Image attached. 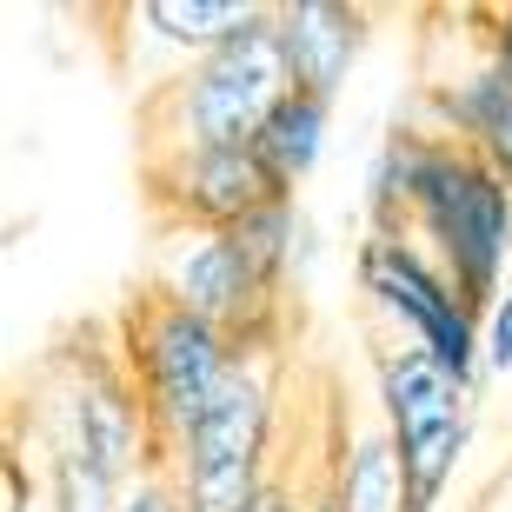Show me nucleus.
I'll return each instance as SVG.
<instances>
[{
  "instance_id": "nucleus-1",
  "label": "nucleus",
  "mask_w": 512,
  "mask_h": 512,
  "mask_svg": "<svg viewBox=\"0 0 512 512\" xmlns=\"http://www.w3.org/2000/svg\"><path fill=\"white\" fill-rule=\"evenodd\" d=\"M399 240H413L426 260L453 280V293L473 306L479 320L493 313V300L506 293L512 273V180L499 167H486L479 153H466L459 140L439 133L426 180L413 193V213Z\"/></svg>"
},
{
  "instance_id": "nucleus-2",
  "label": "nucleus",
  "mask_w": 512,
  "mask_h": 512,
  "mask_svg": "<svg viewBox=\"0 0 512 512\" xmlns=\"http://www.w3.org/2000/svg\"><path fill=\"white\" fill-rule=\"evenodd\" d=\"M286 94H293V67H286V47H280V20L266 7L240 40L193 60L187 74L153 100V133H167V147L153 153L253 147L260 127L286 107Z\"/></svg>"
},
{
  "instance_id": "nucleus-3",
  "label": "nucleus",
  "mask_w": 512,
  "mask_h": 512,
  "mask_svg": "<svg viewBox=\"0 0 512 512\" xmlns=\"http://www.w3.org/2000/svg\"><path fill=\"white\" fill-rule=\"evenodd\" d=\"M273 373H280V346H247L233 360L227 386L213 393L173 459L160 473L180 486L187 512H247L253 499L273 486Z\"/></svg>"
},
{
  "instance_id": "nucleus-4",
  "label": "nucleus",
  "mask_w": 512,
  "mask_h": 512,
  "mask_svg": "<svg viewBox=\"0 0 512 512\" xmlns=\"http://www.w3.org/2000/svg\"><path fill=\"white\" fill-rule=\"evenodd\" d=\"M120 360L133 373V393L147 406L153 453L160 466L173 459V446L200 426V413L213 406V393L227 386L240 346L220 326L193 320L187 306H173L167 293H140L127 306V333H120Z\"/></svg>"
},
{
  "instance_id": "nucleus-5",
  "label": "nucleus",
  "mask_w": 512,
  "mask_h": 512,
  "mask_svg": "<svg viewBox=\"0 0 512 512\" xmlns=\"http://www.w3.org/2000/svg\"><path fill=\"white\" fill-rule=\"evenodd\" d=\"M373 393H380V426L393 433L399 459H406L413 512H439V493L459 473L466 439H473V386L453 380L419 346H380Z\"/></svg>"
},
{
  "instance_id": "nucleus-6",
  "label": "nucleus",
  "mask_w": 512,
  "mask_h": 512,
  "mask_svg": "<svg viewBox=\"0 0 512 512\" xmlns=\"http://www.w3.org/2000/svg\"><path fill=\"white\" fill-rule=\"evenodd\" d=\"M353 273H360L366 300L406 333V346H419L426 360H439L453 380L479 386V373H486L479 326L486 320L459 300L453 280H446L413 240H399V233H366L360 253H353Z\"/></svg>"
},
{
  "instance_id": "nucleus-7",
  "label": "nucleus",
  "mask_w": 512,
  "mask_h": 512,
  "mask_svg": "<svg viewBox=\"0 0 512 512\" xmlns=\"http://www.w3.org/2000/svg\"><path fill=\"white\" fill-rule=\"evenodd\" d=\"M153 293H167L173 306H187L193 320L220 326L240 353H247V346H280V286L240 253L233 233L173 227Z\"/></svg>"
},
{
  "instance_id": "nucleus-8",
  "label": "nucleus",
  "mask_w": 512,
  "mask_h": 512,
  "mask_svg": "<svg viewBox=\"0 0 512 512\" xmlns=\"http://www.w3.org/2000/svg\"><path fill=\"white\" fill-rule=\"evenodd\" d=\"M147 193L173 227H213L227 233L247 213L286 200L253 147H213V153H147Z\"/></svg>"
},
{
  "instance_id": "nucleus-9",
  "label": "nucleus",
  "mask_w": 512,
  "mask_h": 512,
  "mask_svg": "<svg viewBox=\"0 0 512 512\" xmlns=\"http://www.w3.org/2000/svg\"><path fill=\"white\" fill-rule=\"evenodd\" d=\"M426 107H433V133L459 140L466 153H479L486 167L512 180V67L499 60L493 27L479 34V54L466 67H446L426 80Z\"/></svg>"
},
{
  "instance_id": "nucleus-10",
  "label": "nucleus",
  "mask_w": 512,
  "mask_h": 512,
  "mask_svg": "<svg viewBox=\"0 0 512 512\" xmlns=\"http://www.w3.org/2000/svg\"><path fill=\"white\" fill-rule=\"evenodd\" d=\"M273 20H280V47H286V67H293V87L320 94V100H340L346 74L366 54L373 14L353 7V0H280Z\"/></svg>"
},
{
  "instance_id": "nucleus-11",
  "label": "nucleus",
  "mask_w": 512,
  "mask_h": 512,
  "mask_svg": "<svg viewBox=\"0 0 512 512\" xmlns=\"http://www.w3.org/2000/svg\"><path fill=\"white\" fill-rule=\"evenodd\" d=\"M333 493H340V512H413L406 459H399L386 426L346 433V453H340V466H333Z\"/></svg>"
},
{
  "instance_id": "nucleus-12",
  "label": "nucleus",
  "mask_w": 512,
  "mask_h": 512,
  "mask_svg": "<svg viewBox=\"0 0 512 512\" xmlns=\"http://www.w3.org/2000/svg\"><path fill=\"white\" fill-rule=\"evenodd\" d=\"M326 127H333V100L320 94H286V107L260 127V140H253V153H260V167L273 173V187L293 200V187L300 180H313V167H320L326 153Z\"/></svg>"
},
{
  "instance_id": "nucleus-13",
  "label": "nucleus",
  "mask_w": 512,
  "mask_h": 512,
  "mask_svg": "<svg viewBox=\"0 0 512 512\" xmlns=\"http://www.w3.org/2000/svg\"><path fill=\"white\" fill-rule=\"evenodd\" d=\"M266 7L260 0H140L133 20L147 27L153 40H167V47H187V54H220L227 40H240L260 20Z\"/></svg>"
},
{
  "instance_id": "nucleus-14",
  "label": "nucleus",
  "mask_w": 512,
  "mask_h": 512,
  "mask_svg": "<svg viewBox=\"0 0 512 512\" xmlns=\"http://www.w3.org/2000/svg\"><path fill=\"white\" fill-rule=\"evenodd\" d=\"M433 147H439V133L433 127H406V120L380 140L373 173H366V220H373V233H399V227H406V213H413V193H419V180H426Z\"/></svg>"
},
{
  "instance_id": "nucleus-15",
  "label": "nucleus",
  "mask_w": 512,
  "mask_h": 512,
  "mask_svg": "<svg viewBox=\"0 0 512 512\" xmlns=\"http://www.w3.org/2000/svg\"><path fill=\"white\" fill-rule=\"evenodd\" d=\"M479 346H486V373H512V286L493 300V313L479 326Z\"/></svg>"
},
{
  "instance_id": "nucleus-16",
  "label": "nucleus",
  "mask_w": 512,
  "mask_h": 512,
  "mask_svg": "<svg viewBox=\"0 0 512 512\" xmlns=\"http://www.w3.org/2000/svg\"><path fill=\"white\" fill-rule=\"evenodd\" d=\"M0 512H54L47 493H34V479L20 473V453H7V466H0Z\"/></svg>"
},
{
  "instance_id": "nucleus-17",
  "label": "nucleus",
  "mask_w": 512,
  "mask_h": 512,
  "mask_svg": "<svg viewBox=\"0 0 512 512\" xmlns=\"http://www.w3.org/2000/svg\"><path fill=\"white\" fill-rule=\"evenodd\" d=\"M120 512H187V506H180V486L167 473H147L140 486H127V506Z\"/></svg>"
},
{
  "instance_id": "nucleus-18",
  "label": "nucleus",
  "mask_w": 512,
  "mask_h": 512,
  "mask_svg": "<svg viewBox=\"0 0 512 512\" xmlns=\"http://www.w3.org/2000/svg\"><path fill=\"white\" fill-rule=\"evenodd\" d=\"M313 260H320V227H313V220L300 213V227H293V286L313 273Z\"/></svg>"
},
{
  "instance_id": "nucleus-19",
  "label": "nucleus",
  "mask_w": 512,
  "mask_h": 512,
  "mask_svg": "<svg viewBox=\"0 0 512 512\" xmlns=\"http://www.w3.org/2000/svg\"><path fill=\"white\" fill-rule=\"evenodd\" d=\"M247 512H300V493H293V486H286V479L280 473H273V486H266V493L260 499H253V506Z\"/></svg>"
},
{
  "instance_id": "nucleus-20",
  "label": "nucleus",
  "mask_w": 512,
  "mask_h": 512,
  "mask_svg": "<svg viewBox=\"0 0 512 512\" xmlns=\"http://www.w3.org/2000/svg\"><path fill=\"white\" fill-rule=\"evenodd\" d=\"M486 27H493V47H499V60L512 67V0H506V7H486Z\"/></svg>"
},
{
  "instance_id": "nucleus-21",
  "label": "nucleus",
  "mask_w": 512,
  "mask_h": 512,
  "mask_svg": "<svg viewBox=\"0 0 512 512\" xmlns=\"http://www.w3.org/2000/svg\"><path fill=\"white\" fill-rule=\"evenodd\" d=\"M300 512H340V493H333V473H326L320 486H313V493L300 499Z\"/></svg>"
}]
</instances>
